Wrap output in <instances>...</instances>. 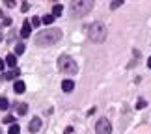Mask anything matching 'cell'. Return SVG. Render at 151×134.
<instances>
[{
  "label": "cell",
  "instance_id": "cell-1",
  "mask_svg": "<svg viewBox=\"0 0 151 134\" xmlns=\"http://www.w3.org/2000/svg\"><path fill=\"white\" fill-rule=\"evenodd\" d=\"M62 39V30L60 28H49V30H43L36 36V45L39 47H50L56 41Z\"/></svg>",
  "mask_w": 151,
  "mask_h": 134
},
{
  "label": "cell",
  "instance_id": "cell-2",
  "mask_svg": "<svg viewBox=\"0 0 151 134\" xmlns=\"http://www.w3.org/2000/svg\"><path fill=\"white\" fill-rule=\"evenodd\" d=\"M106 36H108V30H106V26H104L103 22L95 21V22H91L88 26V37L93 43H103L104 39H106Z\"/></svg>",
  "mask_w": 151,
  "mask_h": 134
},
{
  "label": "cell",
  "instance_id": "cell-3",
  "mask_svg": "<svg viewBox=\"0 0 151 134\" xmlns=\"http://www.w3.org/2000/svg\"><path fill=\"white\" fill-rule=\"evenodd\" d=\"M91 8H93V2H90V0H75L69 6V11L73 17H84L91 11Z\"/></svg>",
  "mask_w": 151,
  "mask_h": 134
},
{
  "label": "cell",
  "instance_id": "cell-4",
  "mask_svg": "<svg viewBox=\"0 0 151 134\" xmlns=\"http://www.w3.org/2000/svg\"><path fill=\"white\" fill-rule=\"evenodd\" d=\"M58 69H60L62 73H65V75H71V77L78 73L77 62H75L71 56H67V54H63V56L58 58Z\"/></svg>",
  "mask_w": 151,
  "mask_h": 134
},
{
  "label": "cell",
  "instance_id": "cell-5",
  "mask_svg": "<svg viewBox=\"0 0 151 134\" xmlns=\"http://www.w3.org/2000/svg\"><path fill=\"white\" fill-rule=\"evenodd\" d=\"M95 132L97 134H112V125H110V121L106 118L99 119L95 123Z\"/></svg>",
  "mask_w": 151,
  "mask_h": 134
},
{
  "label": "cell",
  "instance_id": "cell-6",
  "mask_svg": "<svg viewBox=\"0 0 151 134\" xmlns=\"http://www.w3.org/2000/svg\"><path fill=\"white\" fill-rule=\"evenodd\" d=\"M30 34H32V24L28 21L22 22V28H21V36L22 37H30Z\"/></svg>",
  "mask_w": 151,
  "mask_h": 134
},
{
  "label": "cell",
  "instance_id": "cell-7",
  "mask_svg": "<svg viewBox=\"0 0 151 134\" xmlns=\"http://www.w3.org/2000/svg\"><path fill=\"white\" fill-rule=\"evenodd\" d=\"M28 129H30V132H37L39 129H41V119L34 118V119L30 121V127H28Z\"/></svg>",
  "mask_w": 151,
  "mask_h": 134
},
{
  "label": "cell",
  "instance_id": "cell-8",
  "mask_svg": "<svg viewBox=\"0 0 151 134\" xmlns=\"http://www.w3.org/2000/svg\"><path fill=\"white\" fill-rule=\"evenodd\" d=\"M62 90L63 91H73L75 90V82H73V80H63V82H62Z\"/></svg>",
  "mask_w": 151,
  "mask_h": 134
},
{
  "label": "cell",
  "instance_id": "cell-9",
  "mask_svg": "<svg viewBox=\"0 0 151 134\" xmlns=\"http://www.w3.org/2000/svg\"><path fill=\"white\" fill-rule=\"evenodd\" d=\"M13 90H15V93H24L26 86H24V82H22V80H17V82L13 84Z\"/></svg>",
  "mask_w": 151,
  "mask_h": 134
},
{
  "label": "cell",
  "instance_id": "cell-10",
  "mask_svg": "<svg viewBox=\"0 0 151 134\" xmlns=\"http://www.w3.org/2000/svg\"><path fill=\"white\" fill-rule=\"evenodd\" d=\"M19 75H21V71H19V69H13V71H8V73H6L2 78H6V80H13L15 77H19Z\"/></svg>",
  "mask_w": 151,
  "mask_h": 134
},
{
  "label": "cell",
  "instance_id": "cell-11",
  "mask_svg": "<svg viewBox=\"0 0 151 134\" xmlns=\"http://www.w3.org/2000/svg\"><path fill=\"white\" fill-rule=\"evenodd\" d=\"M62 11H63V6H62V4H54V8H52V13H50V15L56 19V17L62 15Z\"/></svg>",
  "mask_w": 151,
  "mask_h": 134
},
{
  "label": "cell",
  "instance_id": "cell-12",
  "mask_svg": "<svg viewBox=\"0 0 151 134\" xmlns=\"http://www.w3.org/2000/svg\"><path fill=\"white\" fill-rule=\"evenodd\" d=\"M6 63H8L9 67L17 69V67H15V65H17V58H15V54H8V56H6Z\"/></svg>",
  "mask_w": 151,
  "mask_h": 134
},
{
  "label": "cell",
  "instance_id": "cell-13",
  "mask_svg": "<svg viewBox=\"0 0 151 134\" xmlns=\"http://www.w3.org/2000/svg\"><path fill=\"white\" fill-rule=\"evenodd\" d=\"M28 112V104H17V114L19 115H24Z\"/></svg>",
  "mask_w": 151,
  "mask_h": 134
},
{
  "label": "cell",
  "instance_id": "cell-14",
  "mask_svg": "<svg viewBox=\"0 0 151 134\" xmlns=\"http://www.w3.org/2000/svg\"><path fill=\"white\" fill-rule=\"evenodd\" d=\"M19 132H21V129H19V125H15V123L11 125L9 130H8V134H19Z\"/></svg>",
  "mask_w": 151,
  "mask_h": 134
},
{
  "label": "cell",
  "instance_id": "cell-15",
  "mask_svg": "<svg viewBox=\"0 0 151 134\" xmlns=\"http://www.w3.org/2000/svg\"><path fill=\"white\" fill-rule=\"evenodd\" d=\"M52 21H54V17H52V15H45L43 19H41L43 24H52Z\"/></svg>",
  "mask_w": 151,
  "mask_h": 134
},
{
  "label": "cell",
  "instance_id": "cell-16",
  "mask_svg": "<svg viewBox=\"0 0 151 134\" xmlns=\"http://www.w3.org/2000/svg\"><path fill=\"white\" fill-rule=\"evenodd\" d=\"M0 110H8V99L0 97Z\"/></svg>",
  "mask_w": 151,
  "mask_h": 134
},
{
  "label": "cell",
  "instance_id": "cell-17",
  "mask_svg": "<svg viewBox=\"0 0 151 134\" xmlns=\"http://www.w3.org/2000/svg\"><path fill=\"white\" fill-rule=\"evenodd\" d=\"M22 52H24V45H22V43H17L15 45V54H22Z\"/></svg>",
  "mask_w": 151,
  "mask_h": 134
},
{
  "label": "cell",
  "instance_id": "cell-18",
  "mask_svg": "<svg viewBox=\"0 0 151 134\" xmlns=\"http://www.w3.org/2000/svg\"><path fill=\"white\" fill-rule=\"evenodd\" d=\"M121 4H123V0H114V2L110 4V9H118Z\"/></svg>",
  "mask_w": 151,
  "mask_h": 134
},
{
  "label": "cell",
  "instance_id": "cell-19",
  "mask_svg": "<svg viewBox=\"0 0 151 134\" xmlns=\"http://www.w3.org/2000/svg\"><path fill=\"white\" fill-rule=\"evenodd\" d=\"M30 24H32V26H34V28H37V26H39V24H41V19H37V17H34V19H32V21H30Z\"/></svg>",
  "mask_w": 151,
  "mask_h": 134
},
{
  "label": "cell",
  "instance_id": "cell-20",
  "mask_svg": "<svg viewBox=\"0 0 151 134\" xmlns=\"http://www.w3.org/2000/svg\"><path fill=\"white\" fill-rule=\"evenodd\" d=\"M136 108H138V110L146 108V101H144V99H138V102H136Z\"/></svg>",
  "mask_w": 151,
  "mask_h": 134
},
{
  "label": "cell",
  "instance_id": "cell-21",
  "mask_svg": "<svg viewBox=\"0 0 151 134\" xmlns=\"http://www.w3.org/2000/svg\"><path fill=\"white\" fill-rule=\"evenodd\" d=\"M4 121H6V123H11V125H13V121H15V118H13V115H8V118H6Z\"/></svg>",
  "mask_w": 151,
  "mask_h": 134
},
{
  "label": "cell",
  "instance_id": "cell-22",
  "mask_svg": "<svg viewBox=\"0 0 151 134\" xmlns=\"http://www.w3.org/2000/svg\"><path fill=\"white\" fill-rule=\"evenodd\" d=\"M8 8H15V0H8Z\"/></svg>",
  "mask_w": 151,
  "mask_h": 134
},
{
  "label": "cell",
  "instance_id": "cell-23",
  "mask_svg": "<svg viewBox=\"0 0 151 134\" xmlns=\"http://www.w3.org/2000/svg\"><path fill=\"white\" fill-rule=\"evenodd\" d=\"M147 67H149V69H151V56H149V58H147Z\"/></svg>",
  "mask_w": 151,
  "mask_h": 134
},
{
  "label": "cell",
  "instance_id": "cell-24",
  "mask_svg": "<svg viewBox=\"0 0 151 134\" xmlns=\"http://www.w3.org/2000/svg\"><path fill=\"white\" fill-rule=\"evenodd\" d=\"M4 69V60H0V71Z\"/></svg>",
  "mask_w": 151,
  "mask_h": 134
},
{
  "label": "cell",
  "instance_id": "cell-25",
  "mask_svg": "<svg viewBox=\"0 0 151 134\" xmlns=\"http://www.w3.org/2000/svg\"><path fill=\"white\" fill-rule=\"evenodd\" d=\"M0 41H2V36H0Z\"/></svg>",
  "mask_w": 151,
  "mask_h": 134
}]
</instances>
